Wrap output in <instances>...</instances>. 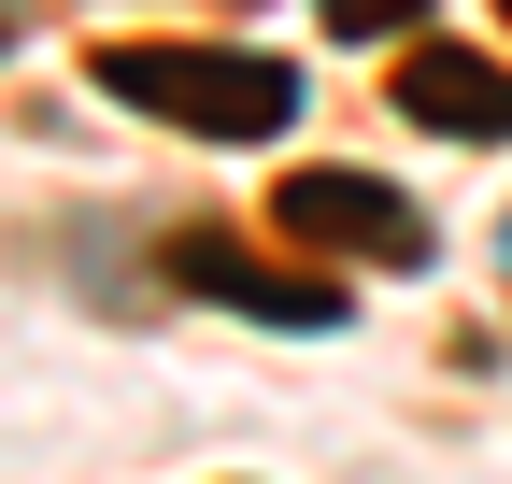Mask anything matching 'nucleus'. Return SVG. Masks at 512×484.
<instances>
[{"mask_svg": "<svg viewBox=\"0 0 512 484\" xmlns=\"http://www.w3.org/2000/svg\"><path fill=\"white\" fill-rule=\"evenodd\" d=\"M171 285L228 299V314H271V328H342V285L299 271V257H242L228 228H171Z\"/></svg>", "mask_w": 512, "mask_h": 484, "instance_id": "7ed1b4c3", "label": "nucleus"}, {"mask_svg": "<svg viewBox=\"0 0 512 484\" xmlns=\"http://www.w3.org/2000/svg\"><path fill=\"white\" fill-rule=\"evenodd\" d=\"M328 15H342L356 43H384V29H413V15H427V0H328Z\"/></svg>", "mask_w": 512, "mask_h": 484, "instance_id": "39448f33", "label": "nucleus"}, {"mask_svg": "<svg viewBox=\"0 0 512 484\" xmlns=\"http://www.w3.org/2000/svg\"><path fill=\"white\" fill-rule=\"evenodd\" d=\"M271 228L313 242V257H342V271H413L427 257V214L384 186V171H285V186H271Z\"/></svg>", "mask_w": 512, "mask_h": 484, "instance_id": "f03ea898", "label": "nucleus"}, {"mask_svg": "<svg viewBox=\"0 0 512 484\" xmlns=\"http://www.w3.org/2000/svg\"><path fill=\"white\" fill-rule=\"evenodd\" d=\"M399 114L441 143H512V72L498 57H456V43H413L399 57Z\"/></svg>", "mask_w": 512, "mask_h": 484, "instance_id": "20e7f679", "label": "nucleus"}, {"mask_svg": "<svg viewBox=\"0 0 512 484\" xmlns=\"http://www.w3.org/2000/svg\"><path fill=\"white\" fill-rule=\"evenodd\" d=\"M100 86L128 114H157V129H185V143H271V129H299V72L285 57H242V43H114Z\"/></svg>", "mask_w": 512, "mask_h": 484, "instance_id": "f257e3e1", "label": "nucleus"}]
</instances>
